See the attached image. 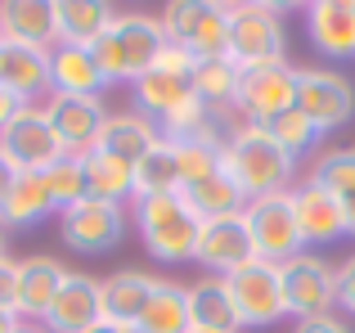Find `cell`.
Wrapping results in <instances>:
<instances>
[{
    "mask_svg": "<svg viewBox=\"0 0 355 333\" xmlns=\"http://www.w3.org/2000/svg\"><path fill=\"white\" fill-rule=\"evenodd\" d=\"M220 171L243 189V198L257 203L270 194H288L297 176V158L288 149H279L275 135H266V126L243 122L220 149Z\"/></svg>",
    "mask_w": 355,
    "mask_h": 333,
    "instance_id": "1",
    "label": "cell"
},
{
    "mask_svg": "<svg viewBox=\"0 0 355 333\" xmlns=\"http://www.w3.org/2000/svg\"><path fill=\"white\" fill-rule=\"evenodd\" d=\"M162 50H166V27H162V18L144 14V9L117 14L113 27L90 45V54H95L99 72L108 77V86H117V81H126V86L139 81L157 63Z\"/></svg>",
    "mask_w": 355,
    "mask_h": 333,
    "instance_id": "2",
    "label": "cell"
},
{
    "mask_svg": "<svg viewBox=\"0 0 355 333\" xmlns=\"http://www.w3.org/2000/svg\"><path fill=\"white\" fill-rule=\"evenodd\" d=\"M135 230L144 239L148 257L166 266H180L198 257L202 221L180 194H157V198H135Z\"/></svg>",
    "mask_w": 355,
    "mask_h": 333,
    "instance_id": "3",
    "label": "cell"
},
{
    "mask_svg": "<svg viewBox=\"0 0 355 333\" xmlns=\"http://www.w3.org/2000/svg\"><path fill=\"white\" fill-rule=\"evenodd\" d=\"M288 50V32H284V9L279 5H230V59L248 68H275L284 63Z\"/></svg>",
    "mask_w": 355,
    "mask_h": 333,
    "instance_id": "4",
    "label": "cell"
},
{
    "mask_svg": "<svg viewBox=\"0 0 355 333\" xmlns=\"http://www.w3.org/2000/svg\"><path fill=\"white\" fill-rule=\"evenodd\" d=\"M157 18L166 27V41L180 45L193 63L225 59L230 54V5H216V0H175Z\"/></svg>",
    "mask_w": 355,
    "mask_h": 333,
    "instance_id": "5",
    "label": "cell"
},
{
    "mask_svg": "<svg viewBox=\"0 0 355 333\" xmlns=\"http://www.w3.org/2000/svg\"><path fill=\"white\" fill-rule=\"evenodd\" d=\"M248 230H252V248H257L261 262H293V257L306 253L302 225H297V207H293V189L288 194H270V198L248 203Z\"/></svg>",
    "mask_w": 355,
    "mask_h": 333,
    "instance_id": "6",
    "label": "cell"
},
{
    "mask_svg": "<svg viewBox=\"0 0 355 333\" xmlns=\"http://www.w3.org/2000/svg\"><path fill=\"white\" fill-rule=\"evenodd\" d=\"M279 280H284V311L302 320L329 316L338 307V266H329L324 257L302 253L293 262L279 266Z\"/></svg>",
    "mask_w": 355,
    "mask_h": 333,
    "instance_id": "7",
    "label": "cell"
},
{
    "mask_svg": "<svg viewBox=\"0 0 355 333\" xmlns=\"http://www.w3.org/2000/svg\"><path fill=\"white\" fill-rule=\"evenodd\" d=\"M130 95H135V113H144L148 122H162L175 104H184L193 95V59L180 45L166 41V50L157 54L153 68L139 81H130Z\"/></svg>",
    "mask_w": 355,
    "mask_h": 333,
    "instance_id": "8",
    "label": "cell"
},
{
    "mask_svg": "<svg viewBox=\"0 0 355 333\" xmlns=\"http://www.w3.org/2000/svg\"><path fill=\"white\" fill-rule=\"evenodd\" d=\"M225 289L230 302L239 311V325L243 329H266L275 320H284V280H279V266L275 262H248L239 266L234 275H225Z\"/></svg>",
    "mask_w": 355,
    "mask_h": 333,
    "instance_id": "9",
    "label": "cell"
},
{
    "mask_svg": "<svg viewBox=\"0 0 355 333\" xmlns=\"http://www.w3.org/2000/svg\"><path fill=\"white\" fill-rule=\"evenodd\" d=\"M126 207L117 203H99V198H81L77 207L59 212V239L81 257H99V253H113V248L126 239Z\"/></svg>",
    "mask_w": 355,
    "mask_h": 333,
    "instance_id": "10",
    "label": "cell"
},
{
    "mask_svg": "<svg viewBox=\"0 0 355 333\" xmlns=\"http://www.w3.org/2000/svg\"><path fill=\"white\" fill-rule=\"evenodd\" d=\"M45 122L54 126L63 153L68 158H86V153L99 149V135H104L108 122V108L104 99H90V95H45Z\"/></svg>",
    "mask_w": 355,
    "mask_h": 333,
    "instance_id": "11",
    "label": "cell"
},
{
    "mask_svg": "<svg viewBox=\"0 0 355 333\" xmlns=\"http://www.w3.org/2000/svg\"><path fill=\"white\" fill-rule=\"evenodd\" d=\"M297 108L320 131H342L355 117V86L333 68H297Z\"/></svg>",
    "mask_w": 355,
    "mask_h": 333,
    "instance_id": "12",
    "label": "cell"
},
{
    "mask_svg": "<svg viewBox=\"0 0 355 333\" xmlns=\"http://www.w3.org/2000/svg\"><path fill=\"white\" fill-rule=\"evenodd\" d=\"M239 117L248 126H266L279 113L297 108V68L275 63V68H248L239 81Z\"/></svg>",
    "mask_w": 355,
    "mask_h": 333,
    "instance_id": "13",
    "label": "cell"
},
{
    "mask_svg": "<svg viewBox=\"0 0 355 333\" xmlns=\"http://www.w3.org/2000/svg\"><path fill=\"white\" fill-rule=\"evenodd\" d=\"M0 149H5V158L14 162L18 171H50L59 158H68L59 135H54V126L45 122L41 104H27L23 113L0 131Z\"/></svg>",
    "mask_w": 355,
    "mask_h": 333,
    "instance_id": "14",
    "label": "cell"
},
{
    "mask_svg": "<svg viewBox=\"0 0 355 333\" xmlns=\"http://www.w3.org/2000/svg\"><path fill=\"white\" fill-rule=\"evenodd\" d=\"M104 320V293H99V280L95 275H81V271H68L54 307L45 311L41 325L50 333H90Z\"/></svg>",
    "mask_w": 355,
    "mask_h": 333,
    "instance_id": "15",
    "label": "cell"
},
{
    "mask_svg": "<svg viewBox=\"0 0 355 333\" xmlns=\"http://www.w3.org/2000/svg\"><path fill=\"white\" fill-rule=\"evenodd\" d=\"M198 266L216 271L220 280L234 275L239 266L257 262V248H252V230L248 216H220V221H202V239H198Z\"/></svg>",
    "mask_w": 355,
    "mask_h": 333,
    "instance_id": "16",
    "label": "cell"
},
{
    "mask_svg": "<svg viewBox=\"0 0 355 333\" xmlns=\"http://www.w3.org/2000/svg\"><path fill=\"white\" fill-rule=\"evenodd\" d=\"M63 280H68V266L50 253H32L18 262V320H36L41 325L45 311L54 307Z\"/></svg>",
    "mask_w": 355,
    "mask_h": 333,
    "instance_id": "17",
    "label": "cell"
},
{
    "mask_svg": "<svg viewBox=\"0 0 355 333\" xmlns=\"http://www.w3.org/2000/svg\"><path fill=\"white\" fill-rule=\"evenodd\" d=\"M0 41L32 45V50H54L59 45L54 0H0Z\"/></svg>",
    "mask_w": 355,
    "mask_h": 333,
    "instance_id": "18",
    "label": "cell"
},
{
    "mask_svg": "<svg viewBox=\"0 0 355 333\" xmlns=\"http://www.w3.org/2000/svg\"><path fill=\"white\" fill-rule=\"evenodd\" d=\"M306 36L324 59H355V0H315L306 9Z\"/></svg>",
    "mask_w": 355,
    "mask_h": 333,
    "instance_id": "19",
    "label": "cell"
},
{
    "mask_svg": "<svg viewBox=\"0 0 355 333\" xmlns=\"http://www.w3.org/2000/svg\"><path fill=\"white\" fill-rule=\"evenodd\" d=\"M0 86L23 104H45V95H50V50L0 41Z\"/></svg>",
    "mask_w": 355,
    "mask_h": 333,
    "instance_id": "20",
    "label": "cell"
},
{
    "mask_svg": "<svg viewBox=\"0 0 355 333\" xmlns=\"http://www.w3.org/2000/svg\"><path fill=\"white\" fill-rule=\"evenodd\" d=\"M108 90V77L99 72L95 54L81 45H54L50 50V95H90L99 99Z\"/></svg>",
    "mask_w": 355,
    "mask_h": 333,
    "instance_id": "21",
    "label": "cell"
},
{
    "mask_svg": "<svg viewBox=\"0 0 355 333\" xmlns=\"http://www.w3.org/2000/svg\"><path fill=\"white\" fill-rule=\"evenodd\" d=\"M293 207H297V225H302L306 244H333V239L347 234V216H342V203L333 194H324L320 185L302 180L293 189Z\"/></svg>",
    "mask_w": 355,
    "mask_h": 333,
    "instance_id": "22",
    "label": "cell"
},
{
    "mask_svg": "<svg viewBox=\"0 0 355 333\" xmlns=\"http://www.w3.org/2000/svg\"><path fill=\"white\" fill-rule=\"evenodd\" d=\"M117 9L104 0H54V27H59V45H90L113 27Z\"/></svg>",
    "mask_w": 355,
    "mask_h": 333,
    "instance_id": "23",
    "label": "cell"
},
{
    "mask_svg": "<svg viewBox=\"0 0 355 333\" xmlns=\"http://www.w3.org/2000/svg\"><path fill=\"white\" fill-rule=\"evenodd\" d=\"M153 289H157V275H148V271H117V275H108V280H99L104 320H113V325H135V320L144 316Z\"/></svg>",
    "mask_w": 355,
    "mask_h": 333,
    "instance_id": "24",
    "label": "cell"
},
{
    "mask_svg": "<svg viewBox=\"0 0 355 333\" xmlns=\"http://www.w3.org/2000/svg\"><path fill=\"white\" fill-rule=\"evenodd\" d=\"M157 140H162L157 122H148L144 113L126 108V113H108V122H104V135H99V149L135 166V162L144 158V153L153 149Z\"/></svg>",
    "mask_w": 355,
    "mask_h": 333,
    "instance_id": "25",
    "label": "cell"
},
{
    "mask_svg": "<svg viewBox=\"0 0 355 333\" xmlns=\"http://www.w3.org/2000/svg\"><path fill=\"white\" fill-rule=\"evenodd\" d=\"M54 212L59 207H54L50 189H45V176L41 171H18L14 189H9L5 207H0V225L5 230H32L45 216H54Z\"/></svg>",
    "mask_w": 355,
    "mask_h": 333,
    "instance_id": "26",
    "label": "cell"
},
{
    "mask_svg": "<svg viewBox=\"0 0 355 333\" xmlns=\"http://www.w3.org/2000/svg\"><path fill=\"white\" fill-rule=\"evenodd\" d=\"M81 171H86V194L99 203H117V207H126V203H135V166L113 158V153L95 149L81 158Z\"/></svg>",
    "mask_w": 355,
    "mask_h": 333,
    "instance_id": "27",
    "label": "cell"
},
{
    "mask_svg": "<svg viewBox=\"0 0 355 333\" xmlns=\"http://www.w3.org/2000/svg\"><path fill=\"white\" fill-rule=\"evenodd\" d=\"M139 333H193L189 320V289L175 280H157L153 298H148L144 316L135 320Z\"/></svg>",
    "mask_w": 355,
    "mask_h": 333,
    "instance_id": "28",
    "label": "cell"
},
{
    "mask_svg": "<svg viewBox=\"0 0 355 333\" xmlns=\"http://www.w3.org/2000/svg\"><path fill=\"white\" fill-rule=\"evenodd\" d=\"M189 320H193V329H202V333H239L243 329L220 275H216V280L189 284Z\"/></svg>",
    "mask_w": 355,
    "mask_h": 333,
    "instance_id": "29",
    "label": "cell"
},
{
    "mask_svg": "<svg viewBox=\"0 0 355 333\" xmlns=\"http://www.w3.org/2000/svg\"><path fill=\"white\" fill-rule=\"evenodd\" d=\"M180 198L189 203L193 212H198V221H220V216H243V212H248L243 189L230 180L225 171H216V176H207V180L180 189Z\"/></svg>",
    "mask_w": 355,
    "mask_h": 333,
    "instance_id": "30",
    "label": "cell"
},
{
    "mask_svg": "<svg viewBox=\"0 0 355 333\" xmlns=\"http://www.w3.org/2000/svg\"><path fill=\"white\" fill-rule=\"evenodd\" d=\"M239 81H243V68L234 59H198L193 63V95L211 108H234L239 104Z\"/></svg>",
    "mask_w": 355,
    "mask_h": 333,
    "instance_id": "31",
    "label": "cell"
},
{
    "mask_svg": "<svg viewBox=\"0 0 355 333\" xmlns=\"http://www.w3.org/2000/svg\"><path fill=\"white\" fill-rule=\"evenodd\" d=\"M157 194H180V166L166 140H157L135 162V198H157Z\"/></svg>",
    "mask_w": 355,
    "mask_h": 333,
    "instance_id": "32",
    "label": "cell"
},
{
    "mask_svg": "<svg viewBox=\"0 0 355 333\" xmlns=\"http://www.w3.org/2000/svg\"><path fill=\"white\" fill-rule=\"evenodd\" d=\"M306 180L320 185L324 194H333V198L342 203L355 189V149H329V153H320Z\"/></svg>",
    "mask_w": 355,
    "mask_h": 333,
    "instance_id": "33",
    "label": "cell"
},
{
    "mask_svg": "<svg viewBox=\"0 0 355 333\" xmlns=\"http://www.w3.org/2000/svg\"><path fill=\"white\" fill-rule=\"evenodd\" d=\"M175 153V166H180V189H189V185L207 180V176L220 171V149L207 140H166Z\"/></svg>",
    "mask_w": 355,
    "mask_h": 333,
    "instance_id": "34",
    "label": "cell"
},
{
    "mask_svg": "<svg viewBox=\"0 0 355 333\" xmlns=\"http://www.w3.org/2000/svg\"><path fill=\"white\" fill-rule=\"evenodd\" d=\"M266 135H275L279 140V149H288L297 158V153H306V149H315L320 144V126L311 122V117L302 113V108H288V113H279L275 122H266Z\"/></svg>",
    "mask_w": 355,
    "mask_h": 333,
    "instance_id": "35",
    "label": "cell"
},
{
    "mask_svg": "<svg viewBox=\"0 0 355 333\" xmlns=\"http://www.w3.org/2000/svg\"><path fill=\"white\" fill-rule=\"evenodd\" d=\"M41 176H45V189H50V198H54V207H59V212H68V207H77L81 198H90L81 158H59L50 171H41Z\"/></svg>",
    "mask_w": 355,
    "mask_h": 333,
    "instance_id": "36",
    "label": "cell"
},
{
    "mask_svg": "<svg viewBox=\"0 0 355 333\" xmlns=\"http://www.w3.org/2000/svg\"><path fill=\"white\" fill-rule=\"evenodd\" d=\"M0 311H14L18 316V262L14 257L0 262Z\"/></svg>",
    "mask_w": 355,
    "mask_h": 333,
    "instance_id": "37",
    "label": "cell"
},
{
    "mask_svg": "<svg viewBox=\"0 0 355 333\" xmlns=\"http://www.w3.org/2000/svg\"><path fill=\"white\" fill-rule=\"evenodd\" d=\"M338 307L347 316H355V253L338 266Z\"/></svg>",
    "mask_w": 355,
    "mask_h": 333,
    "instance_id": "38",
    "label": "cell"
},
{
    "mask_svg": "<svg viewBox=\"0 0 355 333\" xmlns=\"http://www.w3.org/2000/svg\"><path fill=\"white\" fill-rule=\"evenodd\" d=\"M293 333H351L338 316H315V320H302Z\"/></svg>",
    "mask_w": 355,
    "mask_h": 333,
    "instance_id": "39",
    "label": "cell"
},
{
    "mask_svg": "<svg viewBox=\"0 0 355 333\" xmlns=\"http://www.w3.org/2000/svg\"><path fill=\"white\" fill-rule=\"evenodd\" d=\"M23 108H27V104H23V99H14V95H9V90H5V86H0V131H5V126H9V122H14V117H18V113H23Z\"/></svg>",
    "mask_w": 355,
    "mask_h": 333,
    "instance_id": "40",
    "label": "cell"
},
{
    "mask_svg": "<svg viewBox=\"0 0 355 333\" xmlns=\"http://www.w3.org/2000/svg\"><path fill=\"white\" fill-rule=\"evenodd\" d=\"M14 180H18V166L5 158V149H0V207H5V198H9V189H14Z\"/></svg>",
    "mask_w": 355,
    "mask_h": 333,
    "instance_id": "41",
    "label": "cell"
},
{
    "mask_svg": "<svg viewBox=\"0 0 355 333\" xmlns=\"http://www.w3.org/2000/svg\"><path fill=\"white\" fill-rule=\"evenodd\" d=\"M342 216H347V234H355V189L342 198Z\"/></svg>",
    "mask_w": 355,
    "mask_h": 333,
    "instance_id": "42",
    "label": "cell"
},
{
    "mask_svg": "<svg viewBox=\"0 0 355 333\" xmlns=\"http://www.w3.org/2000/svg\"><path fill=\"white\" fill-rule=\"evenodd\" d=\"M90 333H139V329H135V325H113V320H99Z\"/></svg>",
    "mask_w": 355,
    "mask_h": 333,
    "instance_id": "43",
    "label": "cell"
},
{
    "mask_svg": "<svg viewBox=\"0 0 355 333\" xmlns=\"http://www.w3.org/2000/svg\"><path fill=\"white\" fill-rule=\"evenodd\" d=\"M18 329V316L14 311H0V333H14Z\"/></svg>",
    "mask_w": 355,
    "mask_h": 333,
    "instance_id": "44",
    "label": "cell"
},
{
    "mask_svg": "<svg viewBox=\"0 0 355 333\" xmlns=\"http://www.w3.org/2000/svg\"><path fill=\"white\" fill-rule=\"evenodd\" d=\"M14 333H50L45 325H36V320H18V329Z\"/></svg>",
    "mask_w": 355,
    "mask_h": 333,
    "instance_id": "45",
    "label": "cell"
},
{
    "mask_svg": "<svg viewBox=\"0 0 355 333\" xmlns=\"http://www.w3.org/2000/svg\"><path fill=\"white\" fill-rule=\"evenodd\" d=\"M5 257H9V230L0 225V262H5Z\"/></svg>",
    "mask_w": 355,
    "mask_h": 333,
    "instance_id": "46",
    "label": "cell"
},
{
    "mask_svg": "<svg viewBox=\"0 0 355 333\" xmlns=\"http://www.w3.org/2000/svg\"><path fill=\"white\" fill-rule=\"evenodd\" d=\"M193 333H202V329H193Z\"/></svg>",
    "mask_w": 355,
    "mask_h": 333,
    "instance_id": "47",
    "label": "cell"
}]
</instances>
